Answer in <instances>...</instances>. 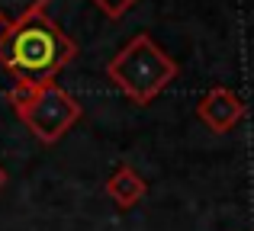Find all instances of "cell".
Listing matches in <instances>:
<instances>
[{"instance_id": "cell-1", "label": "cell", "mask_w": 254, "mask_h": 231, "mask_svg": "<svg viewBox=\"0 0 254 231\" xmlns=\"http://www.w3.org/2000/svg\"><path fill=\"white\" fill-rule=\"evenodd\" d=\"M74 55L77 45L45 13L6 26L0 32V64L16 84H32V87L55 84V74L74 61Z\"/></svg>"}, {"instance_id": "cell-2", "label": "cell", "mask_w": 254, "mask_h": 231, "mask_svg": "<svg viewBox=\"0 0 254 231\" xmlns=\"http://www.w3.org/2000/svg\"><path fill=\"white\" fill-rule=\"evenodd\" d=\"M106 77L138 106H148L158 93L177 77V61L155 42L151 36L138 32L123 45L106 64Z\"/></svg>"}, {"instance_id": "cell-3", "label": "cell", "mask_w": 254, "mask_h": 231, "mask_svg": "<svg viewBox=\"0 0 254 231\" xmlns=\"http://www.w3.org/2000/svg\"><path fill=\"white\" fill-rule=\"evenodd\" d=\"M13 113L23 119V125L45 144H55L74 129V122L81 119V103L58 84H13V90L6 93Z\"/></svg>"}, {"instance_id": "cell-4", "label": "cell", "mask_w": 254, "mask_h": 231, "mask_svg": "<svg viewBox=\"0 0 254 231\" xmlns=\"http://www.w3.org/2000/svg\"><path fill=\"white\" fill-rule=\"evenodd\" d=\"M196 116L209 132L225 135V132H232L245 119V100L229 87H212L209 93L196 103Z\"/></svg>"}, {"instance_id": "cell-5", "label": "cell", "mask_w": 254, "mask_h": 231, "mask_svg": "<svg viewBox=\"0 0 254 231\" xmlns=\"http://www.w3.org/2000/svg\"><path fill=\"white\" fill-rule=\"evenodd\" d=\"M145 180L138 177V170H132V167H119L116 174L106 180V196H110L116 206H123V209H129V206H135L138 199L145 196Z\"/></svg>"}, {"instance_id": "cell-6", "label": "cell", "mask_w": 254, "mask_h": 231, "mask_svg": "<svg viewBox=\"0 0 254 231\" xmlns=\"http://www.w3.org/2000/svg\"><path fill=\"white\" fill-rule=\"evenodd\" d=\"M52 0H0V26H16L29 16H39V13L49 6Z\"/></svg>"}, {"instance_id": "cell-7", "label": "cell", "mask_w": 254, "mask_h": 231, "mask_svg": "<svg viewBox=\"0 0 254 231\" xmlns=\"http://www.w3.org/2000/svg\"><path fill=\"white\" fill-rule=\"evenodd\" d=\"M138 0H93V6H97L100 13H106L110 19H119V16H126V13L135 6Z\"/></svg>"}, {"instance_id": "cell-8", "label": "cell", "mask_w": 254, "mask_h": 231, "mask_svg": "<svg viewBox=\"0 0 254 231\" xmlns=\"http://www.w3.org/2000/svg\"><path fill=\"white\" fill-rule=\"evenodd\" d=\"M3 183H6V170L0 167V189H3Z\"/></svg>"}]
</instances>
